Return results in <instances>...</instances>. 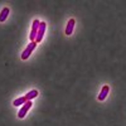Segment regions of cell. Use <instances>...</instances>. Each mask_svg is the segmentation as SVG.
<instances>
[{"label":"cell","mask_w":126,"mask_h":126,"mask_svg":"<svg viewBox=\"0 0 126 126\" xmlns=\"http://www.w3.org/2000/svg\"><path fill=\"white\" fill-rule=\"evenodd\" d=\"M34 48H37V43H35V42H30V43L27 46V48L23 50V53H22V58H23V59H28V58L30 57V54L33 53Z\"/></svg>","instance_id":"obj_1"},{"label":"cell","mask_w":126,"mask_h":126,"mask_svg":"<svg viewBox=\"0 0 126 126\" xmlns=\"http://www.w3.org/2000/svg\"><path fill=\"white\" fill-rule=\"evenodd\" d=\"M39 25H40V22L38 19H35L33 22V25H32V30H30V35H29V39L30 42H35V38H37V34H38V29H39Z\"/></svg>","instance_id":"obj_2"},{"label":"cell","mask_w":126,"mask_h":126,"mask_svg":"<svg viewBox=\"0 0 126 126\" xmlns=\"http://www.w3.org/2000/svg\"><path fill=\"white\" fill-rule=\"evenodd\" d=\"M46 28H47V24L44 22H40V25H39V29H38V34H37V38H35V43H40L43 40V35L46 33Z\"/></svg>","instance_id":"obj_3"},{"label":"cell","mask_w":126,"mask_h":126,"mask_svg":"<svg viewBox=\"0 0 126 126\" xmlns=\"http://www.w3.org/2000/svg\"><path fill=\"white\" fill-rule=\"evenodd\" d=\"M32 105H33V103H32V101H27V102L23 105L22 109H20L19 112H18V117H19V119H23V117L25 116L27 112L29 111V109L32 107Z\"/></svg>","instance_id":"obj_4"},{"label":"cell","mask_w":126,"mask_h":126,"mask_svg":"<svg viewBox=\"0 0 126 126\" xmlns=\"http://www.w3.org/2000/svg\"><path fill=\"white\" fill-rule=\"evenodd\" d=\"M75 19H69L68 20V23H67V27H66V34L67 35H71L72 33H73V28H75Z\"/></svg>","instance_id":"obj_5"},{"label":"cell","mask_w":126,"mask_h":126,"mask_svg":"<svg viewBox=\"0 0 126 126\" xmlns=\"http://www.w3.org/2000/svg\"><path fill=\"white\" fill-rule=\"evenodd\" d=\"M109 92H110V87H109L107 85H106V86H103L102 90H101V92H100V94H98V100H100V101H103L105 98L107 97Z\"/></svg>","instance_id":"obj_6"},{"label":"cell","mask_w":126,"mask_h":126,"mask_svg":"<svg viewBox=\"0 0 126 126\" xmlns=\"http://www.w3.org/2000/svg\"><path fill=\"white\" fill-rule=\"evenodd\" d=\"M9 13H10V10H9V8H3V10H1V13H0V22H5L6 20V18H8V15H9Z\"/></svg>","instance_id":"obj_7"},{"label":"cell","mask_w":126,"mask_h":126,"mask_svg":"<svg viewBox=\"0 0 126 126\" xmlns=\"http://www.w3.org/2000/svg\"><path fill=\"white\" fill-rule=\"evenodd\" d=\"M37 96H38V91L37 90H32V91H29L25 94V98H27V101H32L33 98H35Z\"/></svg>","instance_id":"obj_8"},{"label":"cell","mask_w":126,"mask_h":126,"mask_svg":"<svg viewBox=\"0 0 126 126\" xmlns=\"http://www.w3.org/2000/svg\"><path fill=\"white\" fill-rule=\"evenodd\" d=\"M25 102H27V98H25V96H23V97H19V98L14 100L13 105H14L15 107H19V106H23Z\"/></svg>","instance_id":"obj_9"}]
</instances>
